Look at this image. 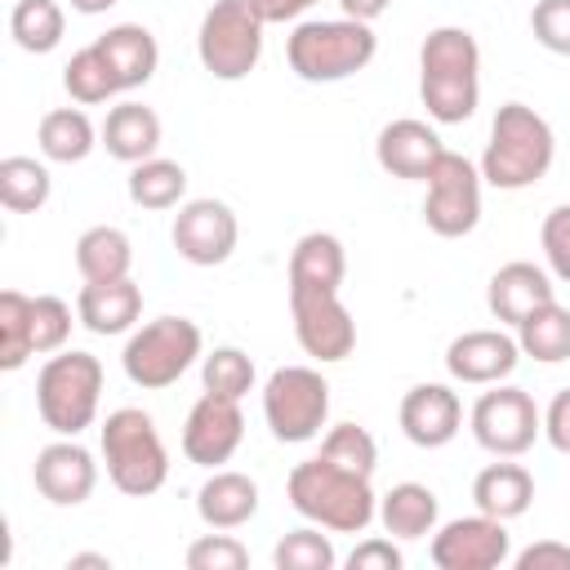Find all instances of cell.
Returning a JSON list of instances; mask_svg holds the SVG:
<instances>
[{"mask_svg": "<svg viewBox=\"0 0 570 570\" xmlns=\"http://www.w3.org/2000/svg\"><path fill=\"white\" fill-rule=\"evenodd\" d=\"M419 98L436 125H463L481 98V49L468 27H436L419 49Z\"/></svg>", "mask_w": 570, "mask_h": 570, "instance_id": "6da1fadb", "label": "cell"}, {"mask_svg": "<svg viewBox=\"0 0 570 570\" xmlns=\"http://www.w3.org/2000/svg\"><path fill=\"white\" fill-rule=\"evenodd\" d=\"M285 490H289L294 512L316 521L321 530L361 534L379 517V499L370 490V476H356V472H347V468H338L321 454L294 463Z\"/></svg>", "mask_w": 570, "mask_h": 570, "instance_id": "7a4b0ae2", "label": "cell"}, {"mask_svg": "<svg viewBox=\"0 0 570 570\" xmlns=\"http://www.w3.org/2000/svg\"><path fill=\"white\" fill-rule=\"evenodd\" d=\"M552 156H557L552 125L525 102H503L494 111V125H490L481 178L499 191H521L552 169Z\"/></svg>", "mask_w": 570, "mask_h": 570, "instance_id": "3957f363", "label": "cell"}, {"mask_svg": "<svg viewBox=\"0 0 570 570\" xmlns=\"http://www.w3.org/2000/svg\"><path fill=\"white\" fill-rule=\"evenodd\" d=\"M374 49H379V36L370 31V22H356V18L298 22L285 40L289 71L307 85H334L356 76L361 67H370Z\"/></svg>", "mask_w": 570, "mask_h": 570, "instance_id": "277c9868", "label": "cell"}, {"mask_svg": "<svg viewBox=\"0 0 570 570\" xmlns=\"http://www.w3.org/2000/svg\"><path fill=\"white\" fill-rule=\"evenodd\" d=\"M102 463L120 494H129V499L156 494L169 476V454H165V441H160L151 414H142L134 405L111 410L102 423Z\"/></svg>", "mask_w": 570, "mask_h": 570, "instance_id": "5b68a950", "label": "cell"}, {"mask_svg": "<svg viewBox=\"0 0 570 570\" xmlns=\"http://www.w3.org/2000/svg\"><path fill=\"white\" fill-rule=\"evenodd\" d=\"M102 396V361L94 352H58L36 374V410L49 432L80 436Z\"/></svg>", "mask_w": 570, "mask_h": 570, "instance_id": "8992f818", "label": "cell"}, {"mask_svg": "<svg viewBox=\"0 0 570 570\" xmlns=\"http://www.w3.org/2000/svg\"><path fill=\"white\" fill-rule=\"evenodd\" d=\"M196 356H200V325L187 316H156L129 334L120 365H125L134 387L160 392V387L178 383Z\"/></svg>", "mask_w": 570, "mask_h": 570, "instance_id": "52a82bcc", "label": "cell"}, {"mask_svg": "<svg viewBox=\"0 0 570 570\" xmlns=\"http://www.w3.org/2000/svg\"><path fill=\"white\" fill-rule=\"evenodd\" d=\"M263 27L249 0H214L196 31L200 67L214 80H245L263 58Z\"/></svg>", "mask_w": 570, "mask_h": 570, "instance_id": "ba28073f", "label": "cell"}, {"mask_svg": "<svg viewBox=\"0 0 570 570\" xmlns=\"http://www.w3.org/2000/svg\"><path fill=\"white\" fill-rule=\"evenodd\" d=\"M263 419L285 445L312 441L330 419V383L321 379V370L281 365L263 387Z\"/></svg>", "mask_w": 570, "mask_h": 570, "instance_id": "9c48e42d", "label": "cell"}, {"mask_svg": "<svg viewBox=\"0 0 570 570\" xmlns=\"http://www.w3.org/2000/svg\"><path fill=\"white\" fill-rule=\"evenodd\" d=\"M481 165H472L468 156L450 151L436 160V169L428 174V196H423V223L428 232L459 240L481 223Z\"/></svg>", "mask_w": 570, "mask_h": 570, "instance_id": "30bf717a", "label": "cell"}, {"mask_svg": "<svg viewBox=\"0 0 570 570\" xmlns=\"http://www.w3.org/2000/svg\"><path fill=\"white\" fill-rule=\"evenodd\" d=\"M543 432V414L525 387H494L472 405V436L494 459H517Z\"/></svg>", "mask_w": 570, "mask_h": 570, "instance_id": "8fae6325", "label": "cell"}, {"mask_svg": "<svg viewBox=\"0 0 570 570\" xmlns=\"http://www.w3.org/2000/svg\"><path fill=\"white\" fill-rule=\"evenodd\" d=\"M294 338L316 361H343L356 347V321L343 307L338 289H289Z\"/></svg>", "mask_w": 570, "mask_h": 570, "instance_id": "7c38bea8", "label": "cell"}, {"mask_svg": "<svg viewBox=\"0 0 570 570\" xmlns=\"http://www.w3.org/2000/svg\"><path fill=\"white\" fill-rule=\"evenodd\" d=\"M508 552H512V534L503 530V521H494L485 512L445 521L432 534L436 570H494L508 561Z\"/></svg>", "mask_w": 570, "mask_h": 570, "instance_id": "4fadbf2b", "label": "cell"}, {"mask_svg": "<svg viewBox=\"0 0 570 570\" xmlns=\"http://www.w3.org/2000/svg\"><path fill=\"white\" fill-rule=\"evenodd\" d=\"M169 236H174V249H178L187 263H196V267H218V263L232 258L240 227H236V214H232L223 200L200 196V200H187V205L174 214Z\"/></svg>", "mask_w": 570, "mask_h": 570, "instance_id": "5bb4252c", "label": "cell"}, {"mask_svg": "<svg viewBox=\"0 0 570 570\" xmlns=\"http://www.w3.org/2000/svg\"><path fill=\"white\" fill-rule=\"evenodd\" d=\"M245 436V414H240V401H227V396H214L205 392L191 410H187V423H183V454L196 463V468H218L236 454Z\"/></svg>", "mask_w": 570, "mask_h": 570, "instance_id": "9a60e30c", "label": "cell"}, {"mask_svg": "<svg viewBox=\"0 0 570 570\" xmlns=\"http://www.w3.org/2000/svg\"><path fill=\"white\" fill-rule=\"evenodd\" d=\"M31 476H36V490H40L49 503L76 508V503H85V499L94 494V485H98V463H94V454H89L85 445H76V436H67V441H53V445H45V450L36 454Z\"/></svg>", "mask_w": 570, "mask_h": 570, "instance_id": "2e32d148", "label": "cell"}, {"mask_svg": "<svg viewBox=\"0 0 570 570\" xmlns=\"http://www.w3.org/2000/svg\"><path fill=\"white\" fill-rule=\"evenodd\" d=\"M463 423V405L445 383H414L401 396V432L419 445V450H441L459 436Z\"/></svg>", "mask_w": 570, "mask_h": 570, "instance_id": "e0dca14e", "label": "cell"}, {"mask_svg": "<svg viewBox=\"0 0 570 570\" xmlns=\"http://www.w3.org/2000/svg\"><path fill=\"white\" fill-rule=\"evenodd\" d=\"M521 343L503 330H468L445 347V370L459 383H499L517 370Z\"/></svg>", "mask_w": 570, "mask_h": 570, "instance_id": "ac0fdd59", "label": "cell"}, {"mask_svg": "<svg viewBox=\"0 0 570 570\" xmlns=\"http://www.w3.org/2000/svg\"><path fill=\"white\" fill-rule=\"evenodd\" d=\"M374 156L379 165L392 174V178H414V183H428V174L436 169V160L445 156V142L436 138L432 125L423 120H392L379 129V142H374Z\"/></svg>", "mask_w": 570, "mask_h": 570, "instance_id": "d6986e66", "label": "cell"}, {"mask_svg": "<svg viewBox=\"0 0 570 570\" xmlns=\"http://www.w3.org/2000/svg\"><path fill=\"white\" fill-rule=\"evenodd\" d=\"M552 298H557V294H552L548 272L534 267V263H525V258L503 263V267L490 276V289H485V303H490L494 321H503V325H521L534 307H543V303H552Z\"/></svg>", "mask_w": 570, "mask_h": 570, "instance_id": "ffe728a7", "label": "cell"}, {"mask_svg": "<svg viewBox=\"0 0 570 570\" xmlns=\"http://www.w3.org/2000/svg\"><path fill=\"white\" fill-rule=\"evenodd\" d=\"M76 316H80V325L89 334H102V338L125 334L142 316V289L129 276H120V281H85V289L76 298Z\"/></svg>", "mask_w": 570, "mask_h": 570, "instance_id": "44dd1931", "label": "cell"}, {"mask_svg": "<svg viewBox=\"0 0 570 570\" xmlns=\"http://www.w3.org/2000/svg\"><path fill=\"white\" fill-rule=\"evenodd\" d=\"M94 45H98V53L107 58V67H111L120 94H125V89H138V85H147V80L156 76L160 49H156V36H151L147 27H138V22H120V27L102 31Z\"/></svg>", "mask_w": 570, "mask_h": 570, "instance_id": "7402d4cb", "label": "cell"}, {"mask_svg": "<svg viewBox=\"0 0 570 570\" xmlns=\"http://www.w3.org/2000/svg\"><path fill=\"white\" fill-rule=\"evenodd\" d=\"M102 147L107 156L125 160V165H138V160H151L156 147H160V116L142 102H120L107 111L102 120Z\"/></svg>", "mask_w": 570, "mask_h": 570, "instance_id": "603a6c76", "label": "cell"}, {"mask_svg": "<svg viewBox=\"0 0 570 570\" xmlns=\"http://www.w3.org/2000/svg\"><path fill=\"white\" fill-rule=\"evenodd\" d=\"M196 512L209 530H236L258 512V485L245 472H214L196 490Z\"/></svg>", "mask_w": 570, "mask_h": 570, "instance_id": "cb8c5ba5", "label": "cell"}, {"mask_svg": "<svg viewBox=\"0 0 570 570\" xmlns=\"http://www.w3.org/2000/svg\"><path fill=\"white\" fill-rule=\"evenodd\" d=\"M534 499V476L521 468V463H490L476 472L472 481V503L476 512L494 517V521H512L530 508Z\"/></svg>", "mask_w": 570, "mask_h": 570, "instance_id": "d4e9b609", "label": "cell"}, {"mask_svg": "<svg viewBox=\"0 0 570 570\" xmlns=\"http://www.w3.org/2000/svg\"><path fill=\"white\" fill-rule=\"evenodd\" d=\"M347 272V254L338 236L330 232H307L298 236L289 254V289H338Z\"/></svg>", "mask_w": 570, "mask_h": 570, "instance_id": "484cf974", "label": "cell"}, {"mask_svg": "<svg viewBox=\"0 0 570 570\" xmlns=\"http://www.w3.org/2000/svg\"><path fill=\"white\" fill-rule=\"evenodd\" d=\"M98 138L102 134L94 129V120L80 107H53V111H45V120L36 129V142H40L45 160H58V165L85 160L98 147Z\"/></svg>", "mask_w": 570, "mask_h": 570, "instance_id": "4316f807", "label": "cell"}, {"mask_svg": "<svg viewBox=\"0 0 570 570\" xmlns=\"http://www.w3.org/2000/svg\"><path fill=\"white\" fill-rule=\"evenodd\" d=\"M436 512H441L436 494L428 485H419V481H401V485H392L379 499V521L396 539H423V534H432Z\"/></svg>", "mask_w": 570, "mask_h": 570, "instance_id": "83f0119b", "label": "cell"}, {"mask_svg": "<svg viewBox=\"0 0 570 570\" xmlns=\"http://www.w3.org/2000/svg\"><path fill=\"white\" fill-rule=\"evenodd\" d=\"M129 263H134V245L120 227H89L80 232L76 240V267L85 281H120L129 276Z\"/></svg>", "mask_w": 570, "mask_h": 570, "instance_id": "f1b7e54d", "label": "cell"}, {"mask_svg": "<svg viewBox=\"0 0 570 570\" xmlns=\"http://www.w3.org/2000/svg\"><path fill=\"white\" fill-rule=\"evenodd\" d=\"M517 343L525 356L543 361V365H557V361H570V307H561L557 298L534 307L521 325H517Z\"/></svg>", "mask_w": 570, "mask_h": 570, "instance_id": "f546056e", "label": "cell"}, {"mask_svg": "<svg viewBox=\"0 0 570 570\" xmlns=\"http://www.w3.org/2000/svg\"><path fill=\"white\" fill-rule=\"evenodd\" d=\"M183 191H187V169L178 160L151 156L129 169V200L138 209H174L183 200Z\"/></svg>", "mask_w": 570, "mask_h": 570, "instance_id": "4dcf8cb0", "label": "cell"}, {"mask_svg": "<svg viewBox=\"0 0 570 570\" xmlns=\"http://www.w3.org/2000/svg\"><path fill=\"white\" fill-rule=\"evenodd\" d=\"M49 169L36 156H4L0 160V205L13 214H36L49 200Z\"/></svg>", "mask_w": 570, "mask_h": 570, "instance_id": "1f68e13d", "label": "cell"}, {"mask_svg": "<svg viewBox=\"0 0 570 570\" xmlns=\"http://www.w3.org/2000/svg\"><path fill=\"white\" fill-rule=\"evenodd\" d=\"M62 27H67V18H62V4H58V0H18L13 13H9V36H13L18 49H27V53H49V49H58Z\"/></svg>", "mask_w": 570, "mask_h": 570, "instance_id": "d6a6232c", "label": "cell"}, {"mask_svg": "<svg viewBox=\"0 0 570 570\" xmlns=\"http://www.w3.org/2000/svg\"><path fill=\"white\" fill-rule=\"evenodd\" d=\"M27 356H36L31 343V298L22 289H4L0 294V370L13 374L27 365Z\"/></svg>", "mask_w": 570, "mask_h": 570, "instance_id": "836d02e7", "label": "cell"}, {"mask_svg": "<svg viewBox=\"0 0 570 570\" xmlns=\"http://www.w3.org/2000/svg\"><path fill=\"white\" fill-rule=\"evenodd\" d=\"M62 89H67L76 102H85V107L107 102L111 94H120L111 67H107V58L98 53V45H85L80 53H71V62L62 67Z\"/></svg>", "mask_w": 570, "mask_h": 570, "instance_id": "e575fe53", "label": "cell"}, {"mask_svg": "<svg viewBox=\"0 0 570 570\" xmlns=\"http://www.w3.org/2000/svg\"><path fill=\"white\" fill-rule=\"evenodd\" d=\"M321 459H330V463H338V468H347V472H356V476H374L379 445H374V436H370L361 423H338V428L325 432Z\"/></svg>", "mask_w": 570, "mask_h": 570, "instance_id": "d590c367", "label": "cell"}, {"mask_svg": "<svg viewBox=\"0 0 570 570\" xmlns=\"http://www.w3.org/2000/svg\"><path fill=\"white\" fill-rule=\"evenodd\" d=\"M200 379H205V392L240 401L254 387V361L240 347H214L205 356V365H200Z\"/></svg>", "mask_w": 570, "mask_h": 570, "instance_id": "8d00e7d4", "label": "cell"}, {"mask_svg": "<svg viewBox=\"0 0 570 570\" xmlns=\"http://www.w3.org/2000/svg\"><path fill=\"white\" fill-rule=\"evenodd\" d=\"M334 561H338V557H334L330 534H321V530H312V525L289 530V534L276 543V552H272V566H276V570H330Z\"/></svg>", "mask_w": 570, "mask_h": 570, "instance_id": "74e56055", "label": "cell"}, {"mask_svg": "<svg viewBox=\"0 0 570 570\" xmlns=\"http://www.w3.org/2000/svg\"><path fill=\"white\" fill-rule=\"evenodd\" d=\"M71 338V307L58 294H36L31 298V343L36 352H58Z\"/></svg>", "mask_w": 570, "mask_h": 570, "instance_id": "f35d334b", "label": "cell"}, {"mask_svg": "<svg viewBox=\"0 0 570 570\" xmlns=\"http://www.w3.org/2000/svg\"><path fill=\"white\" fill-rule=\"evenodd\" d=\"M249 566V548L232 534H200L187 548V570H245Z\"/></svg>", "mask_w": 570, "mask_h": 570, "instance_id": "ab89813d", "label": "cell"}, {"mask_svg": "<svg viewBox=\"0 0 570 570\" xmlns=\"http://www.w3.org/2000/svg\"><path fill=\"white\" fill-rule=\"evenodd\" d=\"M530 31L543 49L570 58V0H539L530 9Z\"/></svg>", "mask_w": 570, "mask_h": 570, "instance_id": "60d3db41", "label": "cell"}, {"mask_svg": "<svg viewBox=\"0 0 570 570\" xmlns=\"http://www.w3.org/2000/svg\"><path fill=\"white\" fill-rule=\"evenodd\" d=\"M539 245H543V258H548L552 276L570 285V205H557V209L543 218Z\"/></svg>", "mask_w": 570, "mask_h": 570, "instance_id": "b9f144b4", "label": "cell"}, {"mask_svg": "<svg viewBox=\"0 0 570 570\" xmlns=\"http://www.w3.org/2000/svg\"><path fill=\"white\" fill-rule=\"evenodd\" d=\"M347 566L352 570H401V552H396L392 539H365V543L352 548Z\"/></svg>", "mask_w": 570, "mask_h": 570, "instance_id": "7bdbcfd3", "label": "cell"}, {"mask_svg": "<svg viewBox=\"0 0 570 570\" xmlns=\"http://www.w3.org/2000/svg\"><path fill=\"white\" fill-rule=\"evenodd\" d=\"M517 570H570V543L539 539L525 552H517Z\"/></svg>", "mask_w": 570, "mask_h": 570, "instance_id": "ee69618b", "label": "cell"}, {"mask_svg": "<svg viewBox=\"0 0 570 570\" xmlns=\"http://www.w3.org/2000/svg\"><path fill=\"white\" fill-rule=\"evenodd\" d=\"M543 436L557 454H570V387H561L543 410Z\"/></svg>", "mask_w": 570, "mask_h": 570, "instance_id": "f6af8a7d", "label": "cell"}, {"mask_svg": "<svg viewBox=\"0 0 570 570\" xmlns=\"http://www.w3.org/2000/svg\"><path fill=\"white\" fill-rule=\"evenodd\" d=\"M254 4V13L263 18V22H289V18H298L303 9H312L316 0H249Z\"/></svg>", "mask_w": 570, "mask_h": 570, "instance_id": "bcb514c9", "label": "cell"}, {"mask_svg": "<svg viewBox=\"0 0 570 570\" xmlns=\"http://www.w3.org/2000/svg\"><path fill=\"white\" fill-rule=\"evenodd\" d=\"M343 4V18H356V22H374V18H383L396 0H338Z\"/></svg>", "mask_w": 570, "mask_h": 570, "instance_id": "7dc6e473", "label": "cell"}, {"mask_svg": "<svg viewBox=\"0 0 570 570\" xmlns=\"http://www.w3.org/2000/svg\"><path fill=\"white\" fill-rule=\"evenodd\" d=\"M67 566H71V570H80V566H98V570H111V561H107L102 552H76Z\"/></svg>", "mask_w": 570, "mask_h": 570, "instance_id": "c3c4849f", "label": "cell"}, {"mask_svg": "<svg viewBox=\"0 0 570 570\" xmlns=\"http://www.w3.org/2000/svg\"><path fill=\"white\" fill-rule=\"evenodd\" d=\"M111 4H120V0H71L76 13H107Z\"/></svg>", "mask_w": 570, "mask_h": 570, "instance_id": "681fc988", "label": "cell"}]
</instances>
